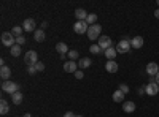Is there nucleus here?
Segmentation results:
<instances>
[{
  "label": "nucleus",
  "mask_w": 159,
  "mask_h": 117,
  "mask_svg": "<svg viewBox=\"0 0 159 117\" xmlns=\"http://www.w3.org/2000/svg\"><path fill=\"white\" fill-rule=\"evenodd\" d=\"M24 43H25V36H22V35H21V36H18V38H16V44L22 46Z\"/></svg>",
  "instance_id": "30"
},
{
  "label": "nucleus",
  "mask_w": 159,
  "mask_h": 117,
  "mask_svg": "<svg viewBox=\"0 0 159 117\" xmlns=\"http://www.w3.org/2000/svg\"><path fill=\"white\" fill-rule=\"evenodd\" d=\"M2 44L3 46H8V48H13L16 44V36L13 35L11 32H5V33H2Z\"/></svg>",
  "instance_id": "3"
},
{
  "label": "nucleus",
  "mask_w": 159,
  "mask_h": 117,
  "mask_svg": "<svg viewBox=\"0 0 159 117\" xmlns=\"http://www.w3.org/2000/svg\"><path fill=\"white\" fill-rule=\"evenodd\" d=\"M119 90H121L123 94H127V92H129V87H127L126 84H121V86H119Z\"/></svg>",
  "instance_id": "31"
},
{
  "label": "nucleus",
  "mask_w": 159,
  "mask_h": 117,
  "mask_svg": "<svg viewBox=\"0 0 159 117\" xmlns=\"http://www.w3.org/2000/svg\"><path fill=\"white\" fill-rule=\"evenodd\" d=\"M139 94H140V95H143V94H147V92H145V86H142V87L139 89Z\"/></svg>",
  "instance_id": "35"
},
{
  "label": "nucleus",
  "mask_w": 159,
  "mask_h": 117,
  "mask_svg": "<svg viewBox=\"0 0 159 117\" xmlns=\"http://www.w3.org/2000/svg\"><path fill=\"white\" fill-rule=\"evenodd\" d=\"M105 70H107L108 73H116L118 71V63L115 60H108L107 63H105Z\"/></svg>",
  "instance_id": "16"
},
{
  "label": "nucleus",
  "mask_w": 159,
  "mask_h": 117,
  "mask_svg": "<svg viewBox=\"0 0 159 117\" xmlns=\"http://www.w3.org/2000/svg\"><path fill=\"white\" fill-rule=\"evenodd\" d=\"M56 51H57L61 56H65V54H69V46L65 44V43H57L56 44Z\"/></svg>",
  "instance_id": "17"
},
{
  "label": "nucleus",
  "mask_w": 159,
  "mask_h": 117,
  "mask_svg": "<svg viewBox=\"0 0 159 117\" xmlns=\"http://www.w3.org/2000/svg\"><path fill=\"white\" fill-rule=\"evenodd\" d=\"M67 56H69V59H70V60H73V62L80 59V54H78V51H75V49H73V51H69V54H67Z\"/></svg>",
  "instance_id": "27"
},
{
  "label": "nucleus",
  "mask_w": 159,
  "mask_h": 117,
  "mask_svg": "<svg viewBox=\"0 0 159 117\" xmlns=\"http://www.w3.org/2000/svg\"><path fill=\"white\" fill-rule=\"evenodd\" d=\"M91 63H92V60H91V59H88V57H84V59H80V62H78V67L83 70V68L91 67Z\"/></svg>",
  "instance_id": "20"
},
{
  "label": "nucleus",
  "mask_w": 159,
  "mask_h": 117,
  "mask_svg": "<svg viewBox=\"0 0 159 117\" xmlns=\"http://www.w3.org/2000/svg\"><path fill=\"white\" fill-rule=\"evenodd\" d=\"M38 62V54L35 51H27L24 56V63L27 65V67H34V65Z\"/></svg>",
  "instance_id": "4"
},
{
  "label": "nucleus",
  "mask_w": 159,
  "mask_h": 117,
  "mask_svg": "<svg viewBox=\"0 0 159 117\" xmlns=\"http://www.w3.org/2000/svg\"><path fill=\"white\" fill-rule=\"evenodd\" d=\"M100 32H102V27L99 24H94V25H89V29H88V38L89 40H99V38L102 36L100 35Z\"/></svg>",
  "instance_id": "1"
},
{
  "label": "nucleus",
  "mask_w": 159,
  "mask_h": 117,
  "mask_svg": "<svg viewBox=\"0 0 159 117\" xmlns=\"http://www.w3.org/2000/svg\"><path fill=\"white\" fill-rule=\"evenodd\" d=\"M73 76L76 77V79H83V76H84V74H83V71H81V70H78V71H76Z\"/></svg>",
  "instance_id": "32"
},
{
  "label": "nucleus",
  "mask_w": 159,
  "mask_h": 117,
  "mask_svg": "<svg viewBox=\"0 0 159 117\" xmlns=\"http://www.w3.org/2000/svg\"><path fill=\"white\" fill-rule=\"evenodd\" d=\"M76 117H81V115H76Z\"/></svg>",
  "instance_id": "40"
},
{
  "label": "nucleus",
  "mask_w": 159,
  "mask_h": 117,
  "mask_svg": "<svg viewBox=\"0 0 159 117\" xmlns=\"http://www.w3.org/2000/svg\"><path fill=\"white\" fill-rule=\"evenodd\" d=\"M157 5H159V0H157Z\"/></svg>",
  "instance_id": "41"
},
{
  "label": "nucleus",
  "mask_w": 159,
  "mask_h": 117,
  "mask_svg": "<svg viewBox=\"0 0 159 117\" xmlns=\"http://www.w3.org/2000/svg\"><path fill=\"white\" fill-rule=\"evenodd\" d=\"M88 29H89V25L86 24V21H76V22L73 24V32L78 33V35L88 33Z\"/></svg>",
  "instance_id": "7"
},
{
  "label": "nucleus",
  "mask_w": 159,
  "mask_h": 117,
  "mask_svg": "<svg viewBox=\"0 0 159 117\" xmlns=\"http://www.w3.org/2000/svg\"><path fill=\"white\" fill-rule=\"evenodd\" d=\"M21 49H22V46L15 44L13 48H10V52H11V56H13V57H18V56H21Z\"/></svg>",
  "instance_id": "24"
},
{
  "label": "nucleus",
  "mask_w": 159,
  "mask_h": 117,
  "mask_svg": "<svg viewBox=\"0 0 159 117\" xmlns=\"http://www.w3.org/2000/svg\"><path fill=\"white\" fill-rule=\"evenodd\" d=\"M123 111L130 114V112H134L135 111V103L134 101H124L123 103Z\"/></svg>",
  "instance_id": "14"
},
{
  "label": "nucleus",
  "mask_w": 159,
  "mask_h": 117,
  "mask_svg": "<svg viewBox=\"0 0 159 117\" xmlns=\"http://www.w3.org/2000/svg\"><path fill=\"white\" fill-rule=\"evenodd\" d=\"M22 29H24L25 32H35V19L27 18V19L22 22Z\"/></svg>",
  "instance_id": "10"
},
{
  "label": "nucleus",
  "mask_w": 159,
  "mask_h": 117,
  "mask_svg": "<svg viewBox=\"0 0 159 117\" xmlns=\"http://www.w3.org/2000/svg\"><path fill=\"white\" fill-rule=\"evenodd\" d=\"M10 76H11V70H10V67L3 65V67L0 68V77H2L3 81H10Z\"/></svg>",
  "instance_id": "12"
},
{
  "label": "nucleus",
  "mask_w": 159,
  "mask_h": 117,
  "mask_svg": "<svg viewBox=\"0 0 159 117\" xmlns=\"http://www.w3.org/2000/svg\"><path fill=\"white\" fill-rule=\"evenodd\" d=\"M89 51H91L92 54H100V52H103V51L100 49V46H99V44H92V46L89 48Z\"/></svg>",
  "instance_id": "28"
},
{
  "label": "nucleus",
  "mask_w": 159,
  "mask_h": 117,
  "mask_svg": "<svg viewBox=\"0 0 159 117\" xmlns=\"http://www.w3.org/2000/svg\"><path fill=\"white\" fill-rule=\"evenodd\" d=\"M22 117H30V114H29V112H27V114H24V115H22Z\"/></svg>",
  "instance_id": "39"
},
{
  "label": "nucleus",
  "mask_w": 159,
  "mask_h": 117,
  "mask_svg": "<svg viewBox=\"0 0 159 117\" xmlns=\"http://www.w3.org/2000/svg\"><path fill=\"white\" fill-rule=\"evenodd\" d=\"M19 84H16V82H13V81H3L2 82V90L3 92H7V94H16V92H19Z\"/></svg>",
  "instance_id": "2"
},
{
  "label": "nucleus",
  "mask_w": 159,
  "mask_h": 117,
  "mask_svg": "<svg viewBox=\"0 0 159 117\" xmlns=\"http://www.w3.org/2000/svg\"><path fill=\"white\" fill-rule=\"evenodd\" d=\"M11 101L15 103V105H21V101H22V92L13 94V95H11Z\"/></svg>",
  "instance_id": "23"
},
{
  "label": "nucleus",
  "mask_w": 159,
  "mask_h": 117,
  "mask_svg": "<svg viewBox=\"0 0 159 117\" xmlns=\"http://www.w3.org/2000/svg\"><path fill=\"white\" fill-rule=\"evenodd\" d=\"M154 81H156V84H157V86H159V73H157V74H156V76H154Z\"/></svg>",
  "instance_id": "36"
},
{
  "label": "nucleus",
  "mask_w": 159,
  "mask_h": 117,
  "mask_svg": "<svg viewBox=\"0 0 159 117\" xmlns=\"http://www.w3.org/2000/svg\"><path fill=\"white\" fill-rule=\"evenodd\" d=\"M130 46L134 48V49H140L143 46V38L142 36H134L130 40Z\"/></svg>",
  "instance_id": "15"
},
{
  "label": "nucleus",
  "mask_w": 159,
  "mask_h": 117,
  "mask_svg": "<svg viewBox=\"0 0 159 117\" xmlns=\"http://www.w3.org/2000/svg\"><path fill=\"white\" fill-rule=\"evenodd\" d=\"M154 16H156V18H157V19H159V8H157V10H156V11H154Z\"/></svg>",
  "instance_id": "38"
},
{
  "label": "nucleus",
  "mask_w": 159,
  "mask_h": 117,
  "mask_svg": "<svg viewBox=\"0 0 159 117\" xmlns=\"http://www.w3.org/2000/svg\"><path fill=\"white\" fill-rule=\"evenodd\" d=\"M96 21H97V16L94 15V13H89L88 18H86V24H88V25H94Z\"/></svg>",
  "instance_id": "25"
},
{
  "label": "nucleus",
  "mask_w": 159,
  "mask_h": 117,
  "mask_svg": "<svg viewBox=\"0 0 159 117\" xmlns=\"http://www.w3.org/2000/svg\"><path fill=\"white\" fill-rule=\"evenodd\" d=\"M27 73H29V74H35V73H37L35 67H29V68H27Z\"/></svg>",
  "instance_id": "33"
},
{
  "label": "nucleus",
  "mask_w": 159,
  "mask_h": 117,
  "mask_svg": "<svg viewBox=\"0 0 159 117\" xmlns=\"http://www.w3.org/2000/svg\"><path fill=\"white\" fill-rule=\"evenodd\" d=\"M62 117H76V115H75L73 112H70V111H69V112H65V114H64Z\"/></svg>",
  "instance_id": "34"
},
{
  "label": "nucleus",
  "mask_w": 159,
  "mask_h": 117,
  "mask_svg": "<svg viewBox=\"0 0 159 117\" xmlns=\"http://www.w3.org/2000/svg\"><path fill=\"white\" fill-rule=\"evenodd\" d=\"M46 27H48V22H43V24H42V30H45Z\"/></svg>",
  "instance_id": "37"
},
{
  "label": "nucleus",
  "mask_w": 159,
  "mask_h": 117,
  "mask_svg": "<svg viewBox=\"0 0 159 117\" xmlns=\"http://www.w3.org/2000/svg\"><path fill=\"white\" fill-rule=\"evenodd\" d=\"M35 41H38V43L45 41V30H42V29L35 30Z\"/></svg>",
  "instance_id": "22"
},
{
  "label": "nucleus",
  "mask_w": 159,
  "mask_h": 117,
  "mask_svg": "<svg viewBox=\"0 0 159 117\" xmlns=\"http://www.w3.org/2000/svg\"><path fill=\"white\" fill-rule=\"evenodd\" d=\"M64 71H67V73H76L78 71V63L73 62V60H69V62H65L64 63Z\"/></svg>",
  "instance_id": "9"
},
{
  "label": "nucleus",
  "mask_w": 159,
  "mask_h": 117,
  "mask_svg": "<svg viewBox=\"0 0 159 117\" xmlns=\"http://www.w3.org/2000/svg\"><path fill=\"white\" fill-rule=\"evenodd\" d=\"M10 106H8V101L7 100H0V114H8Z\"/></svg>",
  "instance_id": "21"
},
{
  "label": "nucleus",
  "mask_w": 159,
  "mask_h": 117,
  "mask_svg": "<svg viewBox=\"0 0 159 117\" xmlns=\"http://www.w3.org/2000/svg\"><path fill=\"white\" fill-rule=\"evenodd\" d=\"M22 30H24V29L21 27V25H15V27H13V30H11V33L18 38V36H21V35H22Z\"/></svg>",
  "instance_id": "26"
},
{
  "label": "nucleus",
  "mask_w": 159,
  "mask_h": 117,
  "mask_svg": "<svg viewBox=\"0 0 159 117\" xmlns=\"http://www.w3.org/2000/svg\"><path fill=\"white\" fill-rule=\"evenodd\" d=\"M113 101H116V103H123L124 101V94L119 89L113 92Z\"/></svg>",
  "instance_id": "19"
},
{
  "label": "nucleus",
  "mask_w": 159,
  "mask_h": 117,
  "mask_svg": "<svg viewBox=\"0 0 159 117\" xmlns=\"http://www.w3.org/2000/svg\"><path fill=\"white\" fill-rule=\"evenodd\" d=\"M103 54H105V57H107L108 60H115V57H116V54H118V52H116V48H113V46H111V48H108L107 51H105Z\"/></svg>",
  "instance_id": "18"
},
{
  "label": "nucleus",
  "mask_w": 159,
  "mask_h": 117,
  "mask_svg": "<svg viewBox=\"0 0 159 117\" xmlns=\"http://www.w3.org/2000/svg\"><path fill=\"white\" fill-rule=\"evenodd\" d=\"M99 46H100V49L105 52L108 48H111V38L107 36V35H102V36L99 38Z\"/></svg>",
  "instance_id": "8"
},
{
  "label": "nucleus",
  "mask_w": 159,
  "mask_h": 117,
  "mask_svg": "<svg viewBox=\"0 0 159 117\" xmlns=\"http://www.w3.org/2000/svg\"><path fill=\"white\" fill-rule=\"evenodd\" d=\"M34 67H35L37 71H43V70H45V63H43V62H37Z\"/></svg>",
  "instance_id": "29"
},
{
  "label": "nucleus",
  "mask_w": 159,
  "mask_h": 117,
  "mask_svg": "<svg viewBox=\"0 0 159 117\" xmlns=\"http://www.w3.org/2000/svg\"><path fill=\"white\" fill-rule=\"evenodd\" d=\"M145 92H147L150 97H154V95H157V92H159V86L156 84V81H154V77H150V82L145 86Z\"/></svg>",
  "instance_id": "5"
},
{
  "label": "nucleus",
  "mask_w": 159,
  "mask_h": 117,
  "mask_svg": "<svg viewBox=\"0 0 159 117\" xmlns=\"http://www.w3.org/2000/svg\"><path fill=\"white\" fill-rule=\"evenodd\" d=\"M130 40H127V38H124V40H121L118 44H116V52L118 54H126L130 51Z\"/></svg>",
  "instance_id": "6"
},
{
  "label": "nucleus",
  "mask_w": 159,
  "mask_h": 117,
  "mask_svg": "<svg viewBox=\"0 0 159 117\" xmlns=\"http://www.w3.org/2000/svg\"><path fill=\"white\" fill-rule=\"evenodd\" d=\"M147 73L151 76V77H154L157 73H159V63H154V62H150L148 65H147Z\"/></svg>",
  "instance_id": "11"
},
{
  "label": "nucleus",
  "mask_w": 159,
  "mask_h": 117,
  "mask_svg": "<svg viewBox=\"0 0 159 117\" xmlns=\"http://www.w3.org/2000/svg\"><path fill=\"white\" fill-rule=\"evenodd\" d=\"M88 15H89V13H86V10H83V8H76L75 10V18L78 21H86Z\"/></svg>",
  "instance_id": "13"
}]
</instances>
